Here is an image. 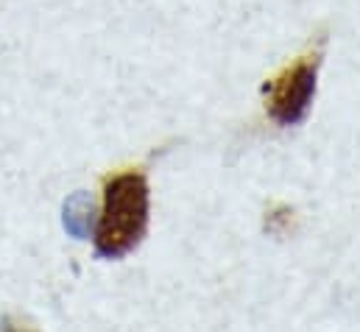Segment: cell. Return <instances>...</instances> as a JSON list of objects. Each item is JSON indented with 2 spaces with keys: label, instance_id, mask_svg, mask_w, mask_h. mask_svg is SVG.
Masks as SVG:
<instances>
[{
  "label": "cell",
  "instance_id": "6da1fadb",
  "mask_svg": "<svg viewBox=\"0 0 360 332\" xmlns=\"http://www.w3.org/2000/svg\"><path fill=\"white\" fill-rule=\"evenodd\" d=\"M148 181L143 173H120L103 187V210L95 229V251L103 260H120L134 251L148 229Z\"/></svg>",
  "mask_w": 360,
  "mask_h": 332
},
{
  "label": "cell",
  "instance_id": "7a4b0ae2",
  "mask_svg": "<svg viewBox=\"0 0 360 332\" xmlns=\"http://www.w3.org/2000/svg\"><path fill=\"white\" fill-rule=\"evenodd\" d=\"M316 68L319 59H302L288 68L276 82L269 87V112L282 126H296L307 117L313 92H316Z\"/></svg>",
  "mask_w": 360,
  "mask_h": 332
},
{
  "label": "cell",
  "instance_id": "3957f363",
  "mask_svg": "<svg viewBox=\"0 0 360 332\" xmlns=\"http://www.w3.org/2000/svg\"><path fill=\"white\" fill-rule=\"evenodd\" d=\"M3 332H34V330H28V327H22V324H14L11 319H6V321H3Z\"/></svg>",
  "mask_w": 360,
  "mask_h": 332
}]
</instances>
